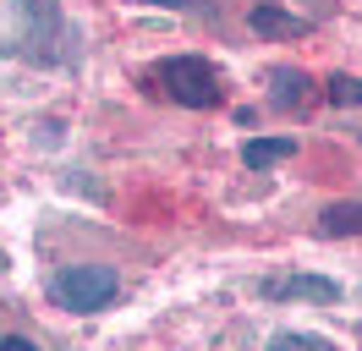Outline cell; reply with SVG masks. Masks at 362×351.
I'll use <instances>...</instances> for the list:
<instances>
[{
  "label": "cell",
  "mask_w": 362,
  "mask_h": 351,
  "mask_svg": "<svg viewBox=\"0 0 362 351\" xmlns=\"http://www.w3.org/2000/svg\"><path fill=\"white\" fill-rule=\"evenodd\" d=\"M318 236H362V203H324Z\"/></svg>",
  "instance_id": "ba28073f"
},
{
  "label": "cell",
  "mask_w": 362,
  "mask_h": 351,
  "mask_svg": "<svg viewBox=\"0 0 362 351\" xmlns=\"http://www.w3.org/2000/svg\"><path fill=\"white\" fill-rule=\"evenodd\" d=\"M258 297L264 302H318V307H329V302H340V285L329 275H274V280L258 285Z\"/></svg>",
  "instance_id": "277c9868"
},
{
  "label": "cell",
  "mask_w": 362,
  "mask_h": 351,
  "mask_svg": "<svg viewBox=\"0 0 362 351\" xmlns=\"http://www.w3.org/2000/svg\"><path fill=\"white\" fill-rule=\"evenodd\" d=\"M291 154H296V137H247L242 143V165L247 171H269V165L291 159Z\"/></svg>",
  "instance_id": "52a82bcc"
},
{
  "label": "cell",
  "mask_w": 362,
  "mask_h": 351,
  "mask_svg": "<svg viewBox=\"0 0 362 351\" xmlns=\"http://www.w3.org/2000/svg\"><path fill=\"white\" fill-rule=\"evenodd\" d=\"M324 93H329L335 105H362V77H351V71H329Z\"/></svg>",
  "instance_id": "9c48e42d"
},
{
  "label": "cell",
  "mask_w": 362,
  "mask_h": 351,
  "mask_svg": "<svg viewBox=\"0 0 362 351\" xmlns=\"http://www.w3.org/2000/svg\"><path fill=\"white\" fill-rule=\"evenodd\" d=\"M269 351H329V340H324V335H274L269 340Z\"/></svg>",
  "instance_id": "30bf717a"
},
{
  "label": "cell",
  "mask_w": 362,
  "mask_h": 351,
  "mask_svg": "<svg viewBox=\"0 0 362 351\" xmlns=\"http://www.w3.org/2000/svg\"><path fill=\"white\" fill-rule=\"evenodd\" d=\"M0 50L11 61L45 66V71H61V66L77 61V33H71L66 11L55 0H11V22L0 33Z\"/></svg>",
  "instance_id": "6da1fadb"
},
{
  "label": "cell",
  "mask_w": 362,
  "mask_h": 351,
  "mask_svg": "<svg viewBox=\"0 0 362 351\" xmlns=\"http://www.w3.org/2000/svg\"><path fill=\"white\" fill-rule=\"evenodd\" d=\"M313 99V77L302 66H269V105L274 110H302Z\"/></svg>",
  "instance_id": "8992f818"
},
{
  "label": "cell",
  "mask_w": 362,
  "mask_h": 351,
  "mask_svg": "<svg viewBox=\"0 0 362 351\" xmlns=\"http://www.w3.org/2000/svg\"><path fill=\"white\" fill-rule=\"evenodd\" d=\"M159 88L187 110H214L226 99L220 71H214L204 55H170V61H159Z\"/></svg>",
  "instance_id": "3957f363"
},
{
  "label": "cell",
  "mask_w": 362,
  "mask_h": 351,
  "mask_svg": "<svg viewBox=\"0 0 362 351\" xmlns=\"http://www.w3.org/2000/svg\"><path fill=\"white\" fill-rule=\"evenodd\" d=\"M115 291H121V280L110 263H66L49 275V302L66 313H105L115 302Z\"/></svg>",
  "instance_id": "7a4b0ae2"
},
{
  "label": "cell",
  "mask_w": 362,
  "mask_h": 351,
  "mask_svg": "<svg viewBox=\"0 0 362 351\" xmlns=\"http://www.w3.org/2000/svg\"><path fill=\"white\" fill-rule=\"evenodd\" d=\"M148 6H165V11H187L192 0H148Z\"/></svg>",
  "instance_id": "7c38bea8"
},
{
  "label": "cell",
  "mask_w": 362,
  "mask_h": 351,
  "mask_svg": "<svg viewBox=\"0 0 362 351\" xmlns=\"http://www.w3.org/2000/svg\"><path fill=\"white\" fill-rule=\"evenodd\" d=\"M247 22H252V33H264V39H308V33H313L308 17L280 11V6H269V0H258V6L247 11Z\"/></svg>",
  "instance_id": "5b68a950"
},
{
  "label": "cell",
  "mask_w": 362,
  "mask_h": 351,
  "mask_svg": "<svg viewBox=\"0 0 362 351\" xmlns=\"http://www.w3.org/2000/svg\"><path fill=\"white\" fill-rule=\"evenodd\" d=\"M0 351H39L28 335H0Z\"/></svg>",
  "instance_id": "8fae6325"
}]
</instances>
